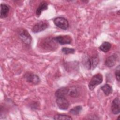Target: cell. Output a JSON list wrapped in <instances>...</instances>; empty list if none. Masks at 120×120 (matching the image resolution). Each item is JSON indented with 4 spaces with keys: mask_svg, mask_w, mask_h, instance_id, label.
<instances>
[{
    "mask_svg": "<svg viewBox=\"0 0 120 120\" xmlns=\"http://www.w3.org/2000/svg\"><path fill=\"white\" fill-rule=\"evenodd\" d=\"M18 34L20 39L26 45H29L32 41V37L29 32L23 28L19 29L18 30Z\"/></svg>",
    "mask_w": 120,
    "mask_h": 120,
    "instance_id": "6da1fadb",
    "label": "cell"
},
{
    "mask_svg": "<svg viewBox=\"0 0 120 120\" xmlns=\"http://www.w3.org/2000/svg\"><path fill=\"white\" fill-rule=\"evenodd\" d=\"M103 80V77L101 74L98 73L94 75L88 84L89 89L90 90H93L97 85L102 83Z\"/></svg>",
    "mask_w": 120,
    "mask_h": 120,
    "instance_id": "7a4b0ae2",
    "label": "cell"
},
{
    "mask_svg": "<svg viewBox=\"0 0 120 120\" xmlns=\"http://www.w3.org/2000/svg\"><path fill=\"white\" fill-rule=\"evenodd\" d=\"M53 22L55 25L58 28L66 30L68 29L69 27V22L64 17H57L54 19Z\"/></svg>",
    "mask_w": 120,
    "mask_h": 120,
    "instance_id": "3957f363",
    "label": "cell"
},
{
    "mask_svg": "<svg viewBox=\"0 0 120 120\" xmlns=\"http://www.w3.org/2000/svg\"><path fill=\"white\" fill-rule=\"evenodd\" d=\"M24 77L27 82L33 84H38L40 82V79L39 76L38 75L31 73H26L24 75Z\"/></svg>",
    "mask_w": 120,
    "mask_h": 120,
    "instance_id": "277c9868",
    "label": "cell"
},
{
    "mask_svg": "<svg viewBox=\"0 0 120 120\" xmlns=\"http://www.w3.org/2000/svg\"><path fill=\"white\" fill-rule=\"evenodd\" d=\"M56 102L59 109L62 110H67L70 105L69 102L66 97L57 98Z\"/></svg>",
    "mask_w": 120,
    "mask_h": 120,
    "instance_id": "5b68a950",
    "label": "cell"
},
{
    "mask_svg": "<svg viewBox=\"0 0 120 120\" xmlns=\"http://www.w3.org/2000/svg\"><path fill=\"white\" fill-rule=\"evenodd\" d=\"M48 26V23L47 22L42 21L36 23L33 26L31 30L33 33H38L45 30Z\"/></svg>",
    "mask_w": 120,
    "mask_h": 120,
    "instance_id": "8992f818",
    "label": "cell"
},
{
    "mask_svg": "<svg viewBox=\"0 0 120 120\" xmlns=\"http://www.w3.org/2000/svg\"><path fill=\"white\" fill-rule=\"evenodd\" d=\"M55 41L60 45L70 44L72 42V38L69 35H60L54 38Z\"/></svg>",
    "mask_w": 120,
    "mask_h": 120,
    "instance_id": "52a82bcc",
    "label": "cell"
},
{
    "mask_svg": "<svg viewBox=\"0 0 120 120\" xmlns=\"http://www.w3.org/2000/svg\"><path fill=\"white\" fill-rule=\"evenodd\" d=\"M57 42L54 40V38H47L45 41H43L42 45L44 48L48 50H52L53 48H56V46L57 45Z\"/></svg>",
    "mask_w": 120,
    "mask_h": 120,
    "instance_id": "ba28073f",
    "label": "cell"
},
{
    "mask_svg": "<svg viewBox=\"0 0 120 120\" xmlns=\"http://www.w3.org/2000/svg\"><path fill=\"white\" fill-rule=\"evenodd\" d=\"M111 111L114 114H118L120 113V99L119 98H115L112 101L111 105Z\"/></svg>",
    "mask_w": 120,
    "mask_h": 120,
    "instance_id": "9c48e42d",
    "label": "cell"
},
{
    "mask_svg": "<svg viewBox=\"0 0 120 120\" xmlns=\"http://www.w3.org/2000/svg\"><path fill=\"white\" fill-rule=\"evenodd\" d=\"M118 56L116 54H113L108 57L105 61V65L108 68H112L113 67L117 61Z\"/></svg>",
    "mask_w": 120,
    "mask_h": 120,
    "instance_id": "30bf717a",
    "label": "cell"
},
{
    "mask_svg": "<svg viewBox=\"0 0 120 120\" xmlns=\"http://www.w3.org/2000/svg\"><path fill=\"white\" fill-rule=\"evenodd\" d=\"M69 87H62L58 89L55 92V96L56 98L66 97L68 95Z\"/></svg>",
    "mask_w": 120,
    "mask_h": 120,
    "instance_id": "8fae6325",
    "label": "cell"
},
{
    "mask_svg": "<svg viewBox=\"0 0 120 120\" xmlns=\"http://www.w3.org/2000/svg\"><path fill=\"white\" fill-rule=\"evenodd\" d=\"M9 7L5 3L0 4V18H4L8 17L9 12Z\"/></svg>",
    "mask_w": 120,
    "mask_h": 120,
    "instance_id": "7c38bea8",
    "label": "cell"
},
{
    "mask_svg": "<svg viewBox=\"0 0 120 120\" xmlns=\"http://www.w3.org/2000/svg\"><path fill=\"white\" fill-rule=\"evenodd\" d=\"M48 8V3L46 1H41L40 3L39 6H38L36 11V15L38 17H39L43 11L47 9Z\"/></svg>",
    "mask_w": 120,
    "mask_h": 120,
    "instance_id": "4fadbf2b",
    "label": "cell"
},
{
    "mask_svg": "<svg viewBox=\"0 0 120 120\" xmlns=\"http://www.w3.org/2000/svg\"><path fill=\"white\" fill-rule=\"evenodd\" d=\"M100 89L103 91L105 95L106 96H108L110 95L113 91L112 86L108 84H104L100 87Z\"/></svg>",
    "mask_w": 120,
    "mask_h": 120,
    "instance_id": "5bb4252c",
    "label": "cell"
},
{
    "mask_svg": "<svg viewBox=\"0 0 120 120\" xmlns=\"http://www.w3.org/2000/svg\"><path fill=\"white\" fill-rule=\"evenodd\" d=\"M79 91L78 89L75 86H72L69 87L68 94V95L72 97H77L79 95Z\"/></svg>",
    "mask_w": 120,
    "mask_h": 120,
    "instance_id": "9a60e30c",
    "label": "cell"
},
{
    "mask_svg": "<svg viewBox=\"0 0 120 120\" xmlns=\"http://www.w3.org/2000/svg\"><path fill=\"white\" fill-rule=\"evenodd\" d=\"M111 46L112 45L110 43L108 42H104L100 45V46L99 47V48L102 52H107L110 50Z\"/></svg>",
    "mask_w": 120,
    "mask_h": 120,
    "instance_id": "2e32d148",
    "label": "cell"
},
{
    "mask_svg": "<svg viewBox=\"0 0 120 120\" xmlns=\"http://www.w3.org/2000/svg\"><path fill=\"white\" fill-rule=\"evenodd\" d=\"M82 106L81 105H77L76 106L73 108H72V109H71L69 112L70 113L74 115H76L79 114L80 112L82 111Z\"/></svg>",
    "mask_w": 120,
    "mask_h": 120,
    "instance_id": "e0dca14e",
    "label": "cell"
},
{
    "mask_svg": "<svg viewBox=\"0 0 120 120\" xmlns=\"http://www.w3.org/2000/svg\"><path fill=\"white\" fill-rule=\"evenodd\" d=\"M54 120H72V118L68 115L57 114L54 116Z\"/></svg>",
    "mask_w": 120,
    "mask_h": 120,
    "instance_id": "ac0fdd59",
    "label": "cell"
},
{
    "mask_svg": "<svg viewBox=\"0 0 120 120\" xmlns=\"http://www.w3.org/2000/svg\"><path fill=\"white\" fill-rule=\"evenodd\" d=\"M62 52L65 54H73L75 52V49L74 48H68V47H63L61 49Z\"/></svg>",
    "mask_w": 120,
    "mask_h": 120,
    "instance_id": "d6986e66",
    "label": "cell"
},
{
    "mask_svg": "<svg viewBox=\"0 0 120 120\" xmlns=\"http://www.w3.org/2000/svg\"><path fill=\"white\" fill-rule=\"evenodd\" d=\"M90 61H91V68L94 69L98 65L99 60L97 57H93L90 58Z\"/></svg>",
    "mask_w": 120,
    "mask_h": 120,
    "instance_id": "ffe728a7",
    "label": "cell"
},
{
    "mask_svg": "<svg viewBox=\"0 0 120 120\" xmlns=\"http://www.w3.org/2000/svg\"><path fill=\"white\" fill-rule=\"evenodd\" d=\"M115 75L116 80L118 82H120V65H118V67L116 68Z\"/></svg>",
    "mask_w": 120,
    "mask_h": 120,
    "instance_id": "44dd1931",
    "label": "cell"
}]
</instances>
